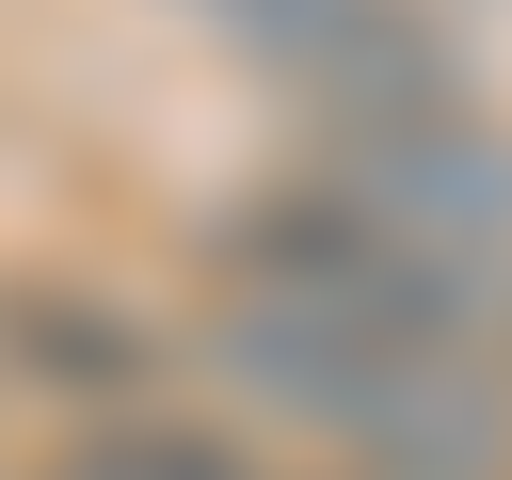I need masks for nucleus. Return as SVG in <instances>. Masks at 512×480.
Returning a JSON list of instances; mask_svg holds the SVG:
<instances>
[{"mask_svg":"<svg viewBox=\"0 0 512 480\" xmlns=\"http://www.w3.org/2000/svg\"><path fill=\"white\" fill-rule=\"evenodd\" d=\"M192 368L224 416L336 480H512V352L480 336H384V320H304L256 288L192 304Z\"/></svg>","mask_w":512,"mask_h":480,"instance_id":"obj_1","label":"nucleus"},{"mask_svg":"<svg viewBox=\"0 0 512 480\" xmlns=\"http://www.w3.org/2000/svg\"><path fill=\"white\" fill-rule=\"evenodd\" d=\"M192 256H208V288H256V304H304V320H384V336H480V352H512V288H480L464 256H432L416 224H384L320 160L224 192L192 224Z\"/></svg>","mask_w":512,"mask_h":480,"instance_id":"obj_2","label":"nucleus"},{"mask_svg":"<svg viewBox=\"0 0 512 480\" xmlns=\"http://www.w3.org/2000/svg\"><path fill=\"white\" fill-rule=\"evenodd\" d=\"M320 176H352L384 224H416L432 256H464L480 288H512V112H480L464 80L320 128Z\"/></svg>","mask_w":512,"mask_h":480,"instance_id":"obj_3","label":"nucleus"},{"mask_svg":"<svg viewBox=\"0 0 512 480\" xmlns=\"http://www.w3.org/2000/svg\"><path fill=\"white\" fill-rule=\"evenodd\" d=\"M0 368H16L32 400H80V432L160 400V336L112 320V304H80V288H16V304H0Z\"/></svg>","mask_w":512,"mask_h":480,"instance_id":"obj_4","label":"nucleus"},{"mask_svg":"<svg viewBox=\"0 0 512 480\" xmlns=\"http://www.w3.org/2000/svg\"><path fill=\"white\" fill-rule=\"evenodd\" d=\"M32 480H336V464L272 448L256 416H192V400H144V416H96L80 448H48Z\"/></svg>","mask_w":512,"mask_h":480,"instance_id":"obj_5","label":"nucleus"}]
</instances>
